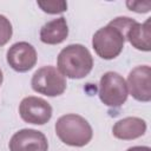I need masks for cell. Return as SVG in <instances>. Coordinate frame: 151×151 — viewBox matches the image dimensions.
I'll return each instance as SVG.
<instances>
[{"instance_id":"cell-1","label":"cell","mask_w":151,"mask_h":151,"mask_svg":"<svg viewBox=\"0 0 151 151\" xmlns=\"http://www.w3.org/2000/svg\"><path fill=\"white\" fill-rule=\"evenodd\" d=\"M134 22L136 20L129 17H118L99 28L92 38L94 52L105 60L117 58L124 48L126 33Z\"/></svg>"},{"instance_id":"cell-2","label":"cell","mask_w":151,"mask_h":151,"mask_svg":"<svg viewBox=\"0 0 151 151\" xmlns=\"http://www.w3.org/2000/svg\"><path fill=\"white\" fill-rule=\"evenodd\" d=\"M57 66L64 77L81 79L92 71L93 58L84 45L71 44L64 47L58 54Z\"/></svg>"},{"instance_id":"cell-3","label":"cell","mask_w":151,"mask_h":151,"mask_svg":"<svg viewBox=\"0 0 151 151\" xmlns=\"http://www.w3.org/2000/svg\"><path fill=\"white\" fill-rule=\"evenodd\" d=\"M55 133L66 145L81 147L87 145L93 136L90 123L81 116L68 113L55 122Z\"/></svg>"},{"instance_id":"cell-4","label":"cell","mask_w":151,"mask_h":151,"mask_svg":"<svg viewBox=\"0 0 151 151\" xmlns=\"http://www.w3.org/2000/svg\"><path fill=\"white\" fill-rule=\"evenodd\" d=\"M99 99L109 107H120L127 99L129 90L125 79L117 72L110 71L101 76L99 81Z\"/></svg>"},{"instance_id":"cell-5","label":"cell","mask_w":151,"mask_h":151,"mask_svg":"<svg viewBox=\"0 0 151 151\" xmlns=\"http://www.w3.org/2000/svg\"><path fill=\"white\" fill-rule=\"evenodd\" d=\"M32 88L47 97H57L65 92L66 79L54 66H42L38 68L31 80Z\"/></svg>"},{"instance_id":"cell-6","label":"cell","mask_w":151,"mask_h":151,"mask_svg":"<svg viewBox=\"0 0 151 151\" xmlns=\"http://www.w3.org/2000/svg\"><path fill=\"white\" fill-rule=\"evenodd\" d=\"M19 113L24 122L28 124L44 125L52 118V106L45 99L29 96L21 100Z\"/></svg>"},{"instance_id":"cell-7","label":"cell","mask_w":151,"mask_h":151,"mask_svg":"<svg viewBox=\"0 0 151 151\" xmlns=\"http://www.w3.org/2000/svg\"><path fill=\"white\" fill-rule=\"evenodd\" d=\"M6 58L8 65L14 71L20 73L32 70L38 60L35 48L26 41H19L13 44L8 48Z\"/></svg>"},{"instance_id":"cell-8","label":"cell","mask_w":151,"mask_h":151,"mask_svg":"<svg viewBox=\"0 0 151 151\" xmlns=\"http://www.w3.org/2000/svg\"><path fill=\"white\" fill-rule=\"evenodd\" d=\"M127 90L138 101L151 100V68L149 65L134 67L127 76Z\"/></svg>"},{"instance_id":"cell-9","label":"cell","mask_w":151,"mask_h":151,"mask_svg":"<svg viewBox=\"0 0 151 151\" xmlns=\"http://www.w3.org/2000/svg\"><path fill=\"white\" fill-rule=\"evenodd\" d=\"M8 147L9 151H47L48 142L42 132L34 129H22L12 136Z\"/></svg>"},{"instance_id":"cell-10","label":"cell","mask_w":151,"mask_h":151,"mask_svg":"<svg viewBox=\"0 0 151 151\" xmlns=\"http://www.w3.org/2000/svg\"><path fill=\"white\" fill-rule=\"evenodd\" d=\"M145 132H146V122L138 117L123 118L118 120L112 127L113 136L122 140H132L139 138Z\"/></svg>"},{"instance_id":"cell-11","label":"cell","mask_w":151,"mask_h":151,"mask_svg":"<svg viewBox=\"0 0 151 151\" xmlns=\"http://www.w3.org/2000/svg\"><path fill=\"white\" fill-rule=\"evenodd\" d=\"M68 35V26L64 17L46 22L40 29V40L47 45H58Z\"/></svg>"},{"instance_id":"cell-12","label":"cell","mask_w":151,"mask_h":151,"mask_svg":"<svg viewBox=\"0 0 151 151\" xmlns=\"http://www.w3.org/2000/svg\"><path fill=\"white\" fill-rule=\"evenodd\" d=\"M151 18H147L145 22H134L126 33V39L137 50L149 52L151 50Z\"/></svg>"},{"instance_id":"cell-13","label":"cell","mask_w":151,"mask_h":151,"mask_svg":"<svg viewBox=\"0 0 151 151\" xmlns=\"http://www.w3.org/2000/svg\"><path fill=\"white\" fill-rule=\"evenodd\" d=\"M37 5L48 14H58L63 13L67 9V2L59 0V1H37Z\"/></svg>"},{"instance_id":"cell-14","label":"cell","mask_w":151,"mask_h":151,"mask_svg":"<svg viewBox=\"0 0 151 151\" xmlns=\"http://www.w3.org/2000/svg\"><path fill=\"white\" fill-rule=\"evenodd\" d=\"M13 34V28L11 21L2 14H0V47L6 45Z\"/></svg>"},{"instance_id":"cell-15","label":"cell","mask_w":151,"mask_h":151,"mask_svg":"<svg viewBox=\"0 0 151 151\" xmlns=\"http://www.w3.org/2000/svg\"><path fill=\"white\" fill-rule=\"evenodd\" d=\"M126 6L130 8V11L137 13H146L151 9L150 1H126Z\"/></svg>"},{"instance_id":"cell-16","label":"cell","mask_w":151,"mask_h":151,"mask_svg":"<svg viewBox=\"0 0 151 151\" xmlns=\"http://www.w3.org/2000/svg\"><path fill=\"white\" fill-rule=\"evenodd\" d=\"M126 151H151V149L149 146H132L129 147Z\"/></svg>"},{"instance_id":"cell-17","label":"cell","mask_w":151,"mask_h":151,"mask_svg":"<svg viewBox=\"0 0 151 151\" xmlns=\"http://www.w3.org/2000/svg\"><path fill=\"white\" fill-rule=\"evenodd\" d=\"M2 79H4V77H2V71H1V68H0V85L2 84Z\"/></svg>"}]
</instances>
